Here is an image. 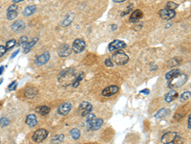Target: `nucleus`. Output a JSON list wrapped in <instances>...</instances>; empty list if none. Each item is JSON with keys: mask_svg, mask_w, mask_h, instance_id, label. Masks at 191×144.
Returning <instances> with one entry per match:
<instances>
[{"mask_svg": "<svg viewBox=\"0 0 191 144\" xmlns=\"http://www.w3.org/2000/svg\"><path fill=\"white\" fill-rule=\"evenodd\" d=\"M159 15L161 18L166 19V20H169L172 19L173 18H175L176 13L175 11H172V10H168V9H162L159 12Z\"/></svg>", "mask_w": 191, "mask_h": 144, "instance_id": "13", "label": "nucleus"}, {"mask_svg": "<svg viewBox=\"0 0 191 144\" xmlns=\"http://www.w3.org/2000/svg\"><path fill=\"white\" fill-rule=\"evenodd\" d=\"M142 15H143V14L140 10H135L132 13V15L130 16V19L129 20H130V22H136V21H138L142 18Z\"/></svg>", "mask_w": 191, "mask_h": 144, "instance_id": "17", "label": "nucleus"}, {"mask_svg": "<svg viewBox=\"0 0 191 144\" xmlns=\"http://www.w3.org/2000/svg\"><path fill=\"white\" fill-rule=\"evenodd\" d=\"M74 20V15H68L65 18V19L62 21V26H69L71 23H72V21Z\"/></svg>", "mask_w": 191, "mask_h": 144, "instance_id": "27", "label": "nucleus"}, {"mask_svg": "<svg viewBox=\"0 0 191 144\" xmlns=\"http://www.w3.org/2000/svg\"><path fill=\"white\" fill-rule=\"evenodd\" d=\"M27 42H28V38H27L26 36H22V37L20 38V41H19V45L24 46Z\"/></svg>", "mask_w": 191, "mask_h": 144, "instance_id": "37", "label": "nucleus"}, {"mask_svg": "<svg viewBox=\"0 0 191 144\" xmlns=\"http://www.w3.org/2000/svg\"><path fill=\"white\" fill-rule=\"evenodd\" d=\"M37 41H38V38H33V40H32L31 41H28V42L25 44V45L23 46V47H24V53L26 54V53L29 52V51L31 50V49L36 45Z\"/></svg>", "mask_w": 191, "mask_h": 144, "instance_id": "20", "label": "nucleus"}, {"mask_svg": "<svg viewBox=\"0 0 191 144\" xmlns=\"http://www.w3.org/2000/svg\"><path fill=\"white\" fill-rule=\"evenodd\" d=\"M178 96H179V94H178L177 91H175V90H171V91H169L168 93H166V95H165V97H164L165 102L170 103V102H172V101L175 100V99H177Z\"/></svg>", "mask_w": 191, "mask_h": 144, "instance_id": "18", "label": "nucleus"}, {"mask_svg": "<svg viewBox=\"0 0 191 144\" xmlns=\"http://www.w3.org/2000/svg\"><path fill=\"white\" fill-rule=\"evenodd\" d=\"M16 85H17V82L16 81H14L12 84H10L9 86V90L10 91H12V90H14L15 88H16Z\"/></svg>", "mask_w": 191, "mask_h": 144, "instance_id": "39", "label": "nucleus"}, {"mask_svg": "<svg viewBox=\"0 0 191 144\" xmlns=\"http://www.w3.org/2000/svg\"><path fill=\"white\" fill-rule=\"evenodd\" d=\"M178 136H180V135L177 132H168L161 136V142L164 144H168V143L172 142Z\"/></svg>", "mask_w": 191, "mask_h": 144, "instance_id": "11", "label": "nucleus"}, {"mask_svg": "<svg viewBox=\"0 0 191 144\" xmlns=\"http://www.w3.org/2000/svg\"><path fill=\"white\" fill-rule=\"evenodd\" d=\"M70 135H71V136L74 138L75 140H77V139H78V138L80 137V131L78 130V129H77V128H75V129L71 130Z\"/></svg>", "mask_w": 191, "mask_h": 144, "instance_id": "28", "label": "nucleus"}, {"mask_svg": "<svg viewBox=\"0 0 191 144\" xmlns=\"http://www.w3.org/2000/svg\"><path fill=\"white\" fill-rule=\"evenodd\" d=\"M180 74H181V71H180V69H178V68L172 69V70H170L169 72H167V73L165 74V79L167 81H170V80L174 79L175 77H177Z\"/></svg>", "mask_w": 191, "mask_h": 144, "instance_id": "19", "label": "nucleus"}, {"mask_svg": "<svg viewBox=\"0 0 191 144\" xmlns=\"http://www.w3.org/2000/svg\"><path fill=\"white\" fill-rule=\"evenodd\" d=\"M140 93H143V94H149V93H150V90H147V88H146V90H143L140 91Z\"/></svg>", "mask_w": 191, "mask_h": 144, "instance_id": "43", "label": "nucleus"}, {"mask_svg": "<svg viewBox=\"0 0 191 144\" xmlns=\"http://www.w3.org/2000/svg\"><path fill=\"white\" fill-rule=\"evenodd\" d=\"M86 47V43L84 41V40L82 38H77L75 40V41L73 42V51L75 53H81L82 51H84V49Z\"/></svg>", "mask_w": 191, "mask_h": 144, "instance_id": "6", "label": "nucleus"}, {"mask_svg": "<svg viewBox=\"0 0 191 144\" xmlns=\"http://www.w3.org/2000/svg\"><path fill=\"white\" fill-rule=\"evenodd\" d=\"M76 78H77V76H76V71L74 68L63 69L58 76L59 84L62 87L72 86L73 83L75 82Z\"/></svg>", "mask_w": 191, "mask_h": 144, "instance_id": "1", "label": "nucleus"}, {"mask_svg": "<svg viewBox=\"0 0 191 144\" xmlns=\"http://www.w3.org/2000/svg\"><path fill=\"white\" fill-rule=\"evenodd\" d=\"M10 124V120L7 117H2L0 119V128H2V127H6Z\"/></svg>", "mask_w": 191, "mask_h": 144, "instance_id": "33", "label": "nucleus"}, {"mask_svg": "<svg viewBox=\"0 0 191 144\" xmlns=\"http://www.w3.org/2000/svg\"><path fill=\"white\" fill-rule=\"evenodd\" d=\"M102 125H103V120L102 118H97L94 122V124L92 125V127L90 128V131H97L102 128Z\"/></svg>", "mask_w": 191, "mask_h": 144, "instance_id": "24", "label": "nucleus"}, {"mask_svg": "<svg viewBox=\"0 0 191 144\" xmlns=\"http://www.w3.org/2000/svg\"><path fill=\"white\" fill-rule=\"evenodd\" d=\"M119 90H120V87L116 85H113V86H109L107 87H105L102 93V95L105 96V97H110V96L114 95V94L119 92Z\"/></svg>", "mask_w": 191, "mask_h": 144, "instance_id": "12", "label": "nucleus"}, {"mask_svg": "<svg viewBox=\"0 0 191 144\" xmlns=\"http://www.w3.org/2000/svg\"><path fill=\"white\" fill-rule=\"evenodd\" d=\"M36 7L35 6V5H30V6H27L23 10V15L25 16H30L36 12Z\"/></svg>", "mask_w": 191, "mask_h": 144, "instance_id": "23", "label": "nucleus"}, {"mask_svg": "<svg viewBox=\"0 0 191 144\" xmlns=\"http://www.w3.org/2000/svg\"><path fill=\"white\" fill-rule=\"evenodd\" d=\"M116 28H117V26H116V25H114V26H113V30H115Z\"/></svg>", "mask_w": 191, "mask_h": 144, "instance_id": "48", "label": "nucleus"}, {"mask_svg": "<svg viewBox=\"0 0 191 144\" xmlns=\"http://www.w3.org/2000/svg\"><path fill=\"white\" fill-rule=\"evenodd\" d=\"M177 7H178V4L175 2H172V1H169L166 4V9H168V10L174 11V9H176Z\"/></svg>", "mask_w": 191, "mask_h": 144, "instance_id": "34", "label": "nucleus"}, {"mask_svg": "<svg viewBox=\"0 0 191 144\" xmlns=\"http://www.w3.org/2000/svg\"><path fill=\"white\" fill-rule=\"evenodd\" d=\"M18 53H19V50H16L15 52H14L12 56H11V59H14V58H15V57H16V55H17Z\"/></svg>", "mask_w": 191, "mask_h": 144, "instance_id": "42", "label": "nucleus"}, {"mask_svg": "<svg viewBox=\"0 0 191 144\" xmlns=\"http://www.w3.org/2000/svg\"><path fill=\"white\" fill-rule=\"evenodd\" d=\"M48 136V131L45 129H38L33 135V140L35 142H41Z\"/></svg>", "mask_w": 191, "mask_h": 144, "instance_id": "5", "label": "nucleus"}, {"mask_svg": "<svg viewBox=\"0 0 191 144\" xmlns=\"http://www.w3.org/2000/svg\"><path fill=\"white\" fill-rule=\"evenodd\" d=\"M26 124L30 127V128H33V127L36 126L37 124V118L35 114H29L26 118Z\"/></svg>", "mask_w": 191, "mask_h": 144, "instance_id": "16", "label": "nucleus"}, {"mask_svg": "<svg viewBox=\"0 0 191 144\" xmlns=\"http://www.w3.org/2000/svg\"><path fill=\"white\" fill-rule=\"evenodd\" d=\"M104 64H105L106 66H108V67H112V66L114 65V64H113V62L111 61V59H106Z\"/></svg>", "mask_w": 191, "mask_h": 144, "instance_id": "40", "label": "nucleus"}, {"mask_svg": "<svg viewBox=\"0 0 191 144\" xmlns=\"http://www.w3.org/2000/svg\"><path fill=\"white\" fill-rule=\"evenodd\" d=\"M15 44H16V41H15V40H14V38H12V40H10V41H7L6 46H5V47H6L7 50H9V49L14 47Z\"/></svg>", "mask_w": 191, "mask_h": 144, "instance_id": "32", "label": "nucleus"}, {"mask_svg": "<svg viewBox=\"0 0 191 144\" xmlns=\"http://www.w3.org/2000/svg\"><path fill=\"white\" fill-rule=\"evenodd\" d=\"M25 29V23L22 20H16L12 25V30L15 33L21 32Z\"/></svg>", "mask_w": 191, "mask_h": 144, "instance_id": "15", "label": "nucleus"}, {"mask_svg": "<svg viewBox=\"0 0 191 144\" xmlns=\"http://www.w3.org/2000/svg\"><path fill=\"white\" fill-rule=\"evenodd\" d=\"M131 8H133V4H130V5H129V7L127 8V10L125 11V12H123L122 14H121V15L123 16V15H127L129 12H130V11H131Z\"/></svg>", "mask_w": 191, "mask_h": 144, "instance_id": "41", "label": "nucleus"}, {"mask_svg": "<svg viewBox=\"0 0 191 144\" xmlns=\"http://www.w3.org/2000/svg\"><path fill=\"white\" fill-rule=\"evenodd\" d=\"M167 113H168V110L165 109V108H161L160 110H158V112L155 113V117L156 118H162Z\"/></svg>", "mask_w": 191, "mask_h": 144, "instance_id": "26", "label": "nucleus"}, {"mask_svg": "<svg viewBox=\"0 0 191 144\" xmlns=\"http://www.w3.org/2000/svg\"><path fill=\"white\" fill-rule=\"evenodd\" d=\"M4 69H5V67H4V66H0V75H1V74L3 73Z\"/></svg>", "mask_w": 191, "mask_h": 144, "instance_id": "46", "label": "nucleus"}, {"mask_svg": "<svg viewBox=\"0 0 191 144\" xmlns=\"http://www.w3.org/2000/svg\"><path fill=\"white\" fill-rule=\"evenodd\" d=\"M180 99H181L182 102L187 101L190 99V91H184L181 96H180Z\"/></svg>", "mask_w": 191, "mask_h": 144, "instance_id": "31", "label": "nucleus"}, {"mask_svg": "<svg viewBox=\"0 0 191 144\" xmlns=\"http://www.w3.org/2000/svg\"><path fill=\"white\" fill-rule=\"evenodd\" d=\"M92 110H93L92 104L88 101L81 102L80 105V108H78V110H80L81 116H87L89 113H91Z\"/></svg>", "mask_w": 191, "mask_h": 144, "instance_id": "4", "label": "nucleus"}, {"mask_svg": "<svg viewBox=\"0 0 191 144\" xmlns=\"http://www.w3.org/2000/svg\"><path fill=\"white\" fill-rule=\"evenodd\" d=\"M179 64H180V60H178V59H176V58H174V59H172V60L170 61L169 64H168V65H169L170 67H171V66L173 67V66L178 65Z\"/></svg>", "mask_w": 191, "mask_h": 144, "instance_id": "36", "label": "nucleus"}, {"mask_svg": "<svg viewBox=\"0 0 191 144\" xmlns=\"http://www.w3.org/2000/svg\"><path fill=\"white\" fill-rule=\"evenodd\" d=\"M36 113H38L40 115H47L51 112V109L48 106H40L36 108Z\"/></svg>", "mask_w": 191, "mask_h": 144, "instance_id": "22", "label": "nucleus"}, {"mask_svg": "<svg viewBox=\"0 0 191 144\" xmlns=\"http://www.w3.org/2000/svg\"><path fill=\"white\" fill-rule=\"evenodd\" d=\"M7 52V49H6V47H5L4 45H0V58L1 57H3L4 55H5V53Z\"/></svg>", "mask_w": 191, "mask_h": 144, "instance_id": "38", "label": "nucleus"}, {"mask_svg": "<svg viewBox=\"0 0 191 144\" xmlns=\"http://www.w3.org/2000/svg\"><path fill=\"white\" fill-rule=\"evenodd\" d=\"M71 53H72V48L68 45V44H65V43L61 44L58 49V54L61 58L68 57L69 55H71Z\"/></svg>", "mask_w": 191, "mask_h": 144, "instance_id": "8", "label": "nucleus"}, {"mask_svg": "<svg viewBox=\"0 0 191 144\" xmlns=\"http://www.w3.org/2000/svg\"><path fill=\"white\" fill-rule=\"evenodd\" d=\"M126 47V43L120 40H116L114 41H112L109 44V51H119L121 49H123Z\"/></svg>", "mask_w": 191, "mask_h": 144, "instance_id": "7", "label": "nucleus"}, {"mask_svg": "<svg viewBox=\"0 0 191 144\" xmlns=\"http://www.w3.org/2000/svg\"><path fill=\"white\" fill-rule=\"evenodd\" d=\"M18 7L16 4H13L12 6H10L8 11H7V18L9 20H13L18 15V11H17Z\"/></svg>", "mask_w": 191, "mask_h": 144, "instance_id": "14", "label": "nucleus"}, {"mask_svg": "<svg viewBox=\"0 0 191 144\" xmlns=\"http://www.w3.org/2000/svg\"><path fill=\"white\" fill-rule=\"evenodd\" d=\"M188 80V76L186 74H180L177 77H175L174 79L168 81V86L169 87L173 88V87H183L185 83Z\"/></svg>", "mask_w": 191, "mask_h": 144, "instance_id": "3", "label": "nucleus"}, {"mask_svg": "<svg viewBox=\"0 0 191 144\" xmlns=\"http://www.w3.org/2000/svg\"><path fill=\"white\" fill-rule=\"evenodd\" d=\"M84 78V73H83V72H81V73L80 74V75H78L77 77V78H76V80H75V82L74 83H73V87H78V85H80V83L82 81V79Z\"/></svg>", "mask_w": 191, "mask_h": 144, "instance_id": "30", "label": "nucleus"}, {"mask_svg": "<svg viewBox=\"0 0 191 144\" xmlns=\"http://www.w3.org/2000/svg\"><path fill=\"white\" fill-rule=\"evenodd\" d=\"M111 61L113 62V64H115L117 65H124L128 63L129 57L124 51L119 50L116 53H114V55L112 56Z\"/></svg>", "mask_w": 191, "mask_h": 144, "instance_id": "2", "label": "nucleus"}, {"mask_svg": "<svg viewBox=\"0 0 191 144\" xmlns=\"http://www.w3.org/2000/svg\"><path fill=\"white\" fill-rule=\"evenodd\" d=\"M37 95V90L35 87H27L25 90V96L27 98H33Z\"/></svg>", "mask_w": 191, "mask_h": 144, "instance_id": "21", "label": "nucleus"}, {"mask_svg": "<svg viewBox=\"0 0 191 144\" xmlns=\"http://www.w3.org/2000/svg\"><path fill=\"white\" fill-rule=\"evenodd\" d=\"M188 129L189 130L191 129V117H190V115L188 116Z\"/></svg>", "mask_w": 191, "mask_h": 144, "instance_id": "44", "label": "nucleus"}, {"mask_svg": "<svg viewBox=\"0 0 191 144\" xmlns=\"http://www.w3.org/2000/svg\"><path fill=\"white\" fill-rule=\"evenodd\" d=\"M96 119H97V117H96V115L93 114V113H89V114L87 115L86 123H87V128H88V130H90V128H91L92 125L94 124V122L96 121Z\"/></svg>", "mask_w": 191, "mask_h": 144, "instance_id": "25", "label": "nucleus"}, {"mask_svg": "<svg viewBox=\"0 0 191 144\" xmlns=\"http://www.w3.org/2000/svg\"><path fill=\"white\" fill-rule=\"evenodd\" d=\"M64 139V136L63 135H58V136H55L53 138H52V142L54 144H59L63 141Z\"/></svg>", "mask_w": 191, "mask_h": 144, "instance_id": "29", "label": "nucleus"}, {"mask_svg": "<svg viewBox=\"0 0 191 144\" xmlns=\"http://www.w3.org/2000/svg\"><path fill=\"white\" fill-rule=\"evenodd\" d=\"M115 3H122L123 1H125V0H113Z\"/></svg>", "mask_w": 191, "mask_h": 144, "instance_id": "45", "label": "nucleus"}, {"mask_svg": "<svg viewBox=\"0 0 191 144\" xmlns=\"http://www.w3.org/2000/svg\"><path fill=\"white\" fill-rule=\"evenodd\" d=\"M21 1H23V0H13L14 4H15V3H19V2H21Z\"/></svg>", "mask_w": 191, "mask_h": 144, "instance_id": "47", "label": "nucleus"}, {"mask_svg": "<svg viewBox=\"0 0 191 144\" xmlns=\"http://www.w3.org/2000/svg\"><path fill=\"white\" fill-rule=\"evenodd\" d=\"M168 144H183V138L181 136H178L172 142L168 143Z\"/></svg>", "mask_w": 191, "mask_h": 144, "instance_id": "35", "label": "nucleus"}, {"mask_svg": "<svg viewBox=\"0 0 191 144\" xmlns=\"http://www.w3.org/2000/svg\"><path fill=\"white\" fill-rule=\"evenodd\" d=\"M49 60H50V53L49 52H44L40 55H38V56L36 58L35 63H36V65L40 66V65L47 64L49 62Z\"/></svg>", "mask_w": 191, "mask_h": 144, "instance_id": "9", "label": "nucleus"}, {"mask_svg": "<svg viewBox=\"0 0 191 144\" xmlns=\"http://www.w3.org/2000/svg\"><path fill=\"white\" fill-rule=\"evenodd\" d=\"M72 107L73 105L70 102H64L61 105H59V107L58 108V113L59 115H66L67 113H70Z\"/></svg>", "mask_w": 191, "mask_h": 144, "instance_id": "10", "label": "nucleus"}]
</instances>
